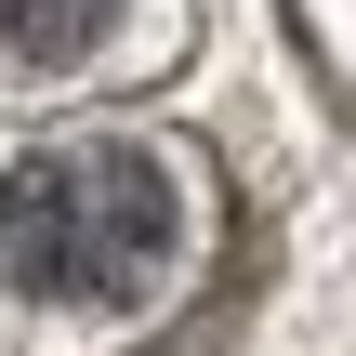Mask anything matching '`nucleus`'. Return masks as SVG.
Segmentation results:
<instances>
[{
    "label": "nucleus",
    "mask_w": 356,
    "mask_h": 356,
    "mask_svg": "<svg viewBox=\"0 0 356 356\" xmlns=\"http://www.w3.org/2000/svg\"><path fill=\"white\" fill-rule=\"evenodd\" d=\"M185 251V172L132 132H66L0 172V277L26 304H145Z\"/></svg>",
    "instance_id": "obj_1"
},
{
    "label": "nucleus",
    "mask_w": 356,
    "mask_h": 356,
    "mask_svg": "<svg viewBox=\"0 0 356 356\" xmlns=\"http://www.w3.org/2000/svg\"><path fill=\"white\" fill-rule=\"evenodd\" d=\"M119 26V0H0V66H79Z\"/></svg>",
    "instance_id": "obj_2"
}]
</instances>
